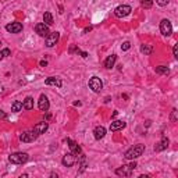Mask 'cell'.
Returning a JSON list of instances; mask_svg holds the SVG:
<instances>
[{"instance_id": "33", "label": "cell", "mask_w": 178, "mask_h": 178, "mask_svg": "<svg viewBox=\"0 0 178 178\" xmlns=\"http://www.w3.org/2000/svg\"><path fill=\"white\" fill-rule=\"evenodd\" d=\"M89 31H92V27H86L85 30H84V34H86V32H89Z\"/></svg>"}, {"instance_id": "3", "label": "cell", "mask_w": 178, "mask_h": 178, "mask_svg": "<svg viewBox=\"0 0 178 178\" xmlns=\"http://www.w3.org/2000/svg\"><path fill=\"white\" fill-rule=\"evenodd\" d=\"M135 168H137V163L132 161V163L128 164V166H122V167L117 168V170H116V174H117V175H122V177H129Z\"/></svg>"}, {"instance_id": "7", "label": "cell", "mask_w": 178, "mask_h": 178, "mask_svg": "<svg viewBox=\"0 0 178 178\" xmlns=\"http://www.w3.org/2000/svg\"><path fill=\"white\" fill-rule=\"evenodd\" d=\"M35 31H36V34L39 35V36H45V38L50 34L49 32V25H46L45 22H39V24L35 25Z\"/></svg>"}, {"instance_id": "20", "label": "cell", "mask_w": 178, "mask_h": 178, "mask_svg": "<svg viewBox=\"0 0 178 178\" xmlns=\"http://www.w3.org/2000/svg\"><path fill=\"white\" fill-rule=\"evenodd\" d=\"M22 107L27 109V110H32L34 109V99L31 98V96H28V98H25L24 103H22Z\"/></svg>"}, {"instance_id": "2", "label": "cell", "mask_w": 178, "mask_h": 178, "mask_svg": "<svg viewBox=\"0 0 178 178\" xmlns=\"http://www.w3.org/2000/svg\"><path fill=\"white\" fill-rule=\"evenodd\" d=\"M28 159H30V156L25 152H17V153H13L8 156V160L14 164H24L28 161Z\"/></svg>"}, {"instance_id": "32", "label": "cell", "mask_w": 178, "mask_h": 178, "mask_svg": "<svg viewBox=\"0 0 178 178\" xmlns=\"http://www.w3.org/2000/svg\"><path fill=\"white\" fill-rule=\"evenodd\" d=\"M79 54L84 57V59H85V57H88V53H86V51H79Z\"/></svg>"}, {"instance_id": "36", "label": "cell", "mask_w": 178, "mask_h": 178, "mask_svg": "<svg viewBox=\"0 0 178 178\" xmlns=\"http://www.w3.org/2000/svg\"><path fill=\"white\" fill-rule=\"evenodd\" d=\"M0 45H2V42H0Z\"/></svg>"}, {"instance_id": "27", "label": "cell", "mask_w": 178, "mask_h": 178, "mask_svg": "<svg viewBox=\"0 0 178 178\" xmlns=\"http://www.w3.org/2000/svg\"><path fill=\"white\" fill-rule=\"evenodd\" d=\"M129 47H131V43H129V42H124V43L121 45V49L122 50H128Z\"/></svg>"}, {"instance_id": "34", "label": "cell", "mask_w": 178, "mask_h": 178, "mask_svg": "<svg viewBox=\"0 0 178 178\" xmlns=\"http://www.w3.org/2000/svg\"><path fill=\"white\" fill-rule=\"evenodd\" d=\"M46 64H47L46 61H40V66H42V67H45V66H46Z\"/></svg>"}, {"instance_id": "16", "label": "cell", "mask_w": 178, "mask_h": 178, "mask_svg": "<svg viewBox=\"0 0 178 178\" xmlns=\"http://www.w3.org/2000/svg\"><path fill=\"white\" fill-rule=\"evenodd\" d=\"M93 135H95V139H102V138H105V135H106V128L103 127V125H99V127H96L95 128V131H93Z\"/></svg>"}, {"instance_id": "18", "label": "cell", "mask_w": 178, "mask_h": 178, "mask_svg": "<svg viewBox=\"0 0 178 178\" xmlns=\"http://www.w3.org/2000/svg\"><path fill=\"white\" fill-rule=\"evenodd\" d=\"M116 61H117V56H116V54H111V56H109L107 59L105 60V67L106 68H113Z\"/></svg>"}, {"instance_id": "24", "label": "cell", "mask_w": 178, "mask_h": 178, "mask_svg": "<svg viewBox=\"0 0 178 178\" xmlns=\"http://www.w3.org/2000/svg\"><path fill=\"white\" fill-rule=\"evenodd\" d=\"M141 51H142V53H145V54H150L152 51H153V47H152L150 45H142Z\"/></svg>"}, {"instance_id": "15", "label": "cell", "mask_w": 178, "mask_h": 178, "mask_svg": "<svg viewBox=\"0 0 178 178\" xmlns=\"http://www.w3.org/2000/svg\"><path fill=\"white\" fill-rule=\"evenodd\" d=\"M168 139L166 138V137H163L161 138V141L159 142V143H156V146H154V150L156 152H161V150H166V149L168 148Z\"/></svg>"}, {"instance_id": "12", "label": "cell", "mask_w": 178, "mask_h": 178, "mask_svg": "<svg viewBox=\"0 0 178 178\" xmlns=\"http://www.w3.org/2000/svg\"><path fill=\"white\" fill-rule=\"evenodd\" d=\"M6 30L11 34H18V32L22 31V24L21 22H11V24L6 25Z\"/></svg>"}, {"instance_id": "4", "label": "cell", "mask_w": 178, "mask_h": 178, "mask_svg": "<svg viewBox=\"0 0 178 178\" xmlns=\"http://www.w3.org/2000/svg\"><path fill=\"white\" fill-rule=\"evenodd\" d=\"M160 32L164 36H170L173 34V25L168 20H161L160 22Z\"/></svg>"}, {"instance_id": "10", "label": "cell", "mask_w": 178, "mask_h": 178, "mask_svg": "<svg viewBox=\"0 0 178 178\" xmlns=\"http://www.w3.org/2000/svg\"><path fill=\"white\" fill-rule=\"evenodd\" d=\"M38 138V134L32 129V131H27V132H22L20 135V139L22 142H34L35 139Z\"/></svg>"}, {"instance_id": "29", "label": "cell", "mask_w": 178, "mask_h": 178, "mask_svg": "<svg viewBox=\"0 0 178 178\" xmlns=\"http://www.w3.org/2000/svg\"><path fill=\"white\" fill-rule=\"evenodd\" d=\"M2 53H3V56H4V57H7V56H10V54H11V51H10V49H3Z\"/></svg>"}, {"instance_id": "8", "label": "cell", "mask_w": 178, "mask_h": 178, "mask_svg": "<svg viewBox=\"0 0 178 178\" xmlns=\"http://www.w3.org/2000/svg\"><path fill=\"white\" fill-rule=\"evenodd\" d=\"M59 39H60L59 32H50V34L46 36V46L47 47H53L54 45L59 42Z\"/></svg>"}, {"instance_id": "14", "label": "cell", "mask_w": 178, "mask_h": 178, "mask_svg": "<svg viewBox=\"0 0 178 178\" xmlns=\"http://www.w3.org/2000/svg\"><path fill=\"white\" fill-rule=\"evenodd\" d=\"M47 128H49V124H47L46 121H42V122H38V124L35 125L34 131L36 132L38 135H40V134H45V132L47 131Z\"/></svg>"}, {"instance_id": "11", "label": "cell", "mask_w": 178, "mask_h": 178, "mask_svg": "<svg viewBox=\"0 0 178 178\" xmlns=\"http://www.w3.org/2000/svg\"><path fill=\"white\" fill-rule=\"evenodd\" d=\"M67 143H68V146L71 149V153L75 154V156H81V153H82V149L77 142H74L73 139H67Z\"/></svg>"}, {"instance_id": "6", "label": "cell", "mask_w": 178, "mask_h": 178, "mask_svg": "<svg viewBox=\"0 0 178 178\" xmlns=\"http://www.w3.org/2000/svg\"><path fill=\"white\" fill-rule=\"evenodd\" d=\"M131 10H132V8L129 7L128 4H121V6H118V7L114 10V14H116V17L122 18V17H127L129 13H131Z\"/></svg>"}, {"instance_id": "19", "label": "cell", "mask_w": 178, "mask_h": 178, "mask_svg": "<svg viewBox=\"0 0 178 178\" xmlns=\"http://www.w3.org/2000/svg\"><path fill=\"white\" fill-rule=\"evenodd\" d=\"M45 84H46V85H54V86H57V88H60L63 82H61L59 78H56V77H50V78H47L45 81Z\"/></svg>"}, {"instance_id": "22", "label": "cell", "mask_w": 178, "mask_h": 178, "mask_svg": "<svg viewBox=\"0 0 178 178\" xmlns=\"http://www.w3.org/2000/svg\"><path fill=\"white\" fill-rule=\"evenodd\" d=\"M154 71H156L157 74H161V75H168V74H170V70H168L166 66H159L154 68Z\"/></svg>"}, {"instance_id": "28", "label": "cell", "mask_w": 178, "mask_h": 178, "mask_svg": "<svg viewBox=\"0 0 178 178\" xmlns=\"http://www.w3.org/2000/svg\"><path fill=\"white\" fill-rule=\"evenodd\" d=\"M168 2H170V0H156V3L159 6H167Z\"/></svg>"}, {"instance_id": "1", "label": "cell", "mask_w": 178, "mask_h": 178, "mask_svg": "<svg viewBox=\"0 0 178 178\" xmlns=\"http://www.w3.org/2000/svg\"><path fill=\"white\" fill-rule=\"evenodd\" d=\"M143 152H145V145H142V143L134 145V146L129 148L128 150L125 152V159H127V160H135V159H138L139 156H142Z\"/></svg>"}, {"instance_id": "25", "label": "cell", "mask_w": 178, "mask_h": 178, "mask_svg": "<svg viewBox=\"0 0 178 178\" xmlns=\"http://www.w3.org/2000/svg\"><path fill=\"white\" fill-rule=\"evenodd\" d=\"M141 4L145 8H150L153 6V0H141Z\"/></svg>"}, {"instance_id": "30", "label": "cell", "mask_w": 178, "mask_h": 178, "mask_svg": "<svg viewBox=\"0 0 178 178\" xmlns=\"http://www.w3.org/2000/svg\"><path fill=\"white\" fill-rule=\"evenodd\" d=\"M173 53H174V57H175V59H178V45H175V46H174Z\"/></svg>"}, {"instance_id": "9", "label": "cell", "mask_w": 178, "mask_h": 178, "mask_svg": "<svg viewBox=\"0 0 178 178\" xmlns=\"http://www.w3.org/2000/svg\"><path fill=\"white\" fill-rule=\"evenodd\" d=\"M77 159H75V154L73 153H67L63 156V160H61V163H63L64 167H73L74 164H75Z\"/></svg>"}, {"instance_id": "31", "label": "cell", "mask_w": 178, "mask_h": 178, "mask_svg": "<svg viewBox=\"0 0 178 178\" xmlns=\"http://www.w3.org/2000/svg\"><path fill=\"white\" fill-rule=\"evenodd\" d=\"M6 118H7V114L3 110H0V120H6Z\"/></svg>"}, {"instance_id": "13", "label": "cell", "mask_w": 178, "mask_h": 178, "mask_svg": "<svg viewBox=\"0 0 178 178\" xmlns=\"http://www.w3.org/2000/svg\"><path fill=\"white\" fill-rule=\"evenodd\" d=\"M38 106H39V109L42 110V111H47V110H49V107H50L49 99H47L45 95H40L39 102H38Z\"/></svg>"}, {"instance_id": "17", "label": "cell", "mask_w": 178, "mask_h": 178, "mask_svg": "<svg viewBox=\"0 0 178 178\" xmlns=\"http://www.w3.org/2000/svg\"><path fill=\"white\" fill-rule=\"evenodd\" d=\"M125 122L121 121V120H117V121H113L111 124H110V131H118V129H122L125 128Z\"/></svg>"}, {"instance_id": "26", "label": "cell", "mask_w": 178, "mask_h": 178, "mask_svg": "<svg viewBox=\"0 0 178 178\" xmlns=\"http://www.w3.org/2000/svg\"><path fill=\"white\" fill-rule=\"evenodd\" d=\"M175 121H177V110L174 109L171 111V122H175Z\"/></svg>"}, {"instance_id": "35", "label": "cell", "mask_w": 178, "mask_h": 178, "mask_svg": "<svg viewBox=\"0 0 178 178\" xmlns=\"http://www.w3.org/2000/svg\"><path fill=\"white\" fill-rule=\"evenodd\" d=\"M3 57H4V56H3V53H2V51H0V61L3 60Z\"/></svg>"}, {"instance_id": "21", "label": "cell", "mask_w": 178, "mask_h": 178, "mask_svg": "<svg viewBox=\"0 0 178 178\" xmlns=\"http://www.w3.org/2000/svg\"><path fill=\"white\" fill-rule=\"evenodd\" d=\"M43 22L46 25H51L53 24V15H51V13H49V11H46L43 14Z\"/></svg>"}, {"instance_id": "23", "label": "cell", "mask_w": 178, "mask_h": 178, "mask_svg": "<svg viewBox=\"0 0 178 178\" xmlns=\"http://www.w3.org/2000/svg\"><path fill=\"white\" fill-rule=\"evenodd\" d=\"M21 109H22V103L20 102V100H15V102H13V105H11V111L18 113V111H21Z\"/></svg>"}, {"instance_id": "5", "label": "cell", "mask_w": 178, "mask_h": 178, "mask_svg": "<svg viewBox=\"0 0 178 178\" xmlns=\"http://www.w3.org/2000/svg\"><path fill=\"white\" fill-rule=\"evenodd\" d=\"M89 88L93 90V92H100L103 88V82H102V79L98 78V77H92V78L89 79Z\"/></svg>"}]
</instances>
